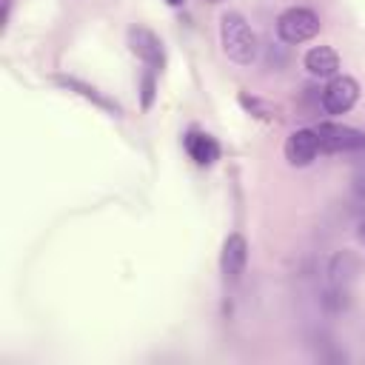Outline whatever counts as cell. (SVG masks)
I'll return each instance as SVG.
<instances>
[{
  "instance_id": "18",
  "label": "cell",
  "mask_w": 365,
  "mask_h": 365,
  "mask_svg": "<svg viewBox=\"0 0 365 365\" xmlns=\"http://www.w3.org/2000/svg\"><path fill=\"white\" fill-rule=\"evenodd\" d=\"M208 3H220V0H208Z\"/></svg>"
},
{
  "instance_id": "13",
  "label": "cell",
  "mask_w": 365,
  "mask_h": 365,
  "mask_svg": "<svg viewBox=\"0 0 365 365\" xmlns=\"http://www.w3.org/2000/svg\"><path fill=\"white\" fill-rule=\"evenodd\" d=\"M154 74H157V71H151V68L143 74V88H140V91H143V100H140V103H143V108H151V103H154V94H157Z\"/></svg>"
},
{
  "instance_id": "8",
  "label": "cell",
  "mask_w": 365,
  "mask_h": 365,
  "mask_svg": "<svg viewBox=\"0 0 365 365\" xmlns=\"http://www.w3.org/2000/svg\"><path fill=\"white\" fill-rule=\"evenodd\" d=\"M185 151H188V157L197 163V165H211V163H217L220 160V143L211 137V134H205V131H197V128H191L188 134H185Z\"/></svg>"
},
{
  "instance_id": "14",
  "label": "cell",
  "mask_w": 365,
  "mask_h": 365,
  "mask_svg": "<svg viewBox=\"0 0 365 365\" xmlns=\"http://www.w3.org/2000/svg\"><path fill=\"white\" fill-rule=\"evenodd\" d=\"M354 191H356V197H365V171H359L354 177Z\"/></svg>"
},
{
  "instance_id": "5",
  "label": "cell",
  "mask_w": 365,
  "mask_h": 365,
  "mask_svg": "<svg viewBox=\"0 0 365 365\" xmlns=\"http://www.w3.org/2000/svg\"><path fill=\"white\" fill-rule=\"evenodd\" d=\"M128 48L151 68V71H163L165 66V48H163V40L145 29V26H131L128 29Z\"/></svg>"
},
{
  "instance_id": "4",
  "label": "cell",
  "mask_w": 365,
  "mask_h": 365,
  "mask_svg": "<svg viewBox=\"0 0 365 365\" xmlns=\"http://www.w3.org/2000/svg\"><path fill=\"white\" fill-rule=\"evenodd\" d=\"M359 100V83L348 74H334L322 88V108L328 114H345Z\"/></svg>"
},
{
  "instance_id": "10",
  "label": "cell",
  "mask_w": 365,
  "mask_h": 365,
  "mask_svg": "<svg viewBox=\"0 0 365 365\" xmlns=\"http://www.w3.org/2000/svg\"><path fill=\"white\" fill-rule=\"evenodd\" d=\"M356 274H359V259H356L354 251L345 248V251H339V254L331 257V262H328V279H331V285L348 288V282H351Z\"/></svg>"
},
{
  "instance_id": "15",
  "label": "cell",
  "mask_w": 365,
  "mask_h": 365,
  "mask_svg": "<svg viewBox=\"0 0 365 365\" xmlns=\"http://www.w3.org/2000/svg\"><path fill=\"white\" fill-rule=\"evenodd\" d=\"M356 237H359V242L365 245V220H362V222L356 225Z\"/></svg>"
},
{
  "instance_id": "12",
  "label": "cell",
  "mask_w": 365,
  "mask_h": 365,
  "mask_svg": "<svg viewBox=\"0 0 365 365\" xmlns=\"http://www.w3.org/2000/svg\"><path fill=\"white\" fill-rule=\"evenodd\" d=\"M240 106L248 108L254 117H262V120H277V106H268L257 97H248V94H240Z\"/></svg>"
},
{
  "instance_id": "1",
  "label": "cell",
  "mask_w": 365,
  "mask_h": 365,
  "mask_svg": "<svg viewBox=\"0 0 365 365\" xmlns=\"http://www.w3.org/2000/svg\"><path fill=\"white\" fill-rule=\"evenodd\" d=\"M220 43H222V51L228 54V60H234L240 66H251L257 60L259 40L240 11H225L220 17Z\"/></svg>"
},
{
  "instance_id": "7",
  "label": "cell",
  "mask_w": 365,
  "mask_h": 365,
  "mask_svg": "<svg viewBox=\"0 0 365 365\" xmlns=\"http://www.w3.org/2000/svg\"><path fill=\"white\" fill-rule=\"evenodd\" d=\"M248 262V242L242 234H228L220 251V271L225 279H237Z\"/></svg>"
},
{
  "instance_id": "16",
  "label": "cell",
  "mask_w": 365,
  "mask_h": 365,
  "mask_svg": "<svg viewBox=\"0 0 365 365\" xmlns=\"http://www.w3.org/2000/svg\"><path fill=\"white\" fill-rule=\"evenodd\" d=\"M9 9H11V0H3V20H9Z\"/></svg>"
},
{
  "instance_id": "9",
  "label": "cell",
  "mask_w": 365,
  "mask_h": 365,
  "mask_svg": "<svg viewBox=\"0 0 365 365\" xmlns=\"http://www.w3.org/2000/svg\"><path fill=\"white\" fill-rule=\"evenodd\" d=\"M302 63H305V68L314 77H334V74H339V54L331 46H314V48H308Z\"/></svg>"
},
{
  "instance_id": "2",
  "label": "cell",
  "mask_w": 365,
  "mask_h": 365,
  "mask_svg": "<svg viewBox=\"0 0 365 365\" xmlns=\"http://www.w3.org/2000/svg\"><path fill=\"white\" fill-rule=\"evenodd\" d=\"M319 31V17L317 11L305 6H291L277 17V34L282 43H305Z\"/></svg>"
},
{
  "instance_id": "3",
  "label": "cell",
  "mask_w": 365,
  "mask_h": 365,
  "mask_svg": "<svg viewBox=\"0 0 365 365\" xmlns=\"http://www.w3.org/2000/svg\"><path fill=\"white\" fill-rule=\"evenodd\" d=\"M319 137V148L322 151H334V154H351V151H365V131L345 125V123H319L317 128Z\"/></svg>"
},
{
  "instance_id": "11",
  "label": "cell",
  "mask_w": 365,
  "mask_h": 365,
  "mask_svg": "<svg viewBox=\"0 0 365 365\" xmlns=\"http://www.w3.org/2000/svg\"><path fill=\"white\" fill-rule=\"evenodd\" d=\"M57 86H63V88H68V91H77L80 97H86V100H91L94 106H100L103 111H108V114H120V106L114 103V100H108L106 94H100L94 86H88V83H83V80H77V77H57Z\"/></svg>"
},
{
  "instance_id": "6",
  "label": "cell",
  "mask_w": 365,
  "mask_h": 365,
  "mask_svg": "<svg viewBox=\"0 0 365 365\" xmlns=\"http://www.w3.org/2000/svg\"><path fill=\"white\" fill-rule=\"evenodd\" d=\"M317 154H319V137H317L314 128H297V131L288 134V140H285V160L291 165L302 168V165L314 163Z\"/></svg>"
},
{
  "instance_id": "17",
  "label": "cell",
  "mask_w": 365,
  "mask_h": 365,
  "mask_svg": "<svg viewBox=\"0 0 365 365\" xmlns=\"http://www.w3.org/2000/svg\"><path fill=\"white\" fill-rule=\"evenodd\" d=\"M165 3H168V6H182L185 0H165Z\"/></svg>"
}]
</instances>
